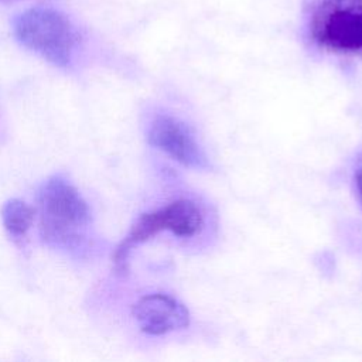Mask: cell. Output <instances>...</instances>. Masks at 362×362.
<instances>
[{"mask_svg": "<svg viewBox=\"0 0 362 362\" xmlns=\"http://www.w3.org/2000/svg\"><path fill=\"white\" fill-rule=\"evenodd\" d=\"M40 230L54 246L79 245L89 226L90 212L78 189L61 177L49 178L40 191Z\"/></svg>", "mask_w": 362, "mask_h": 362, "instance_id": "1", "label": "cell"}, {"mask_svg": "<svg viewBox=\"0 0 362 362\" xmlns=\"http://www.w3.org/2000/svg\"><path fill=\"white\" fill-rule=\"evenodd\" d=\"M14 34L24 47L58 66L69 64L78 44L76 31L66 16L48 7H34L18 14Z\"/></svg>", "mask_w": 362, "mask_h": 362, "instance_id": "2", "label": "cell"}, {"mask_svg": "<svg viewBox=\"0 0 362 362\" xmlns=\"http://www.w3.org/2000/svg\"><path fill=\"white\" fill-rule=\"evenodd\" d=\"M308 31L321 49L362 55V0H320L311 10Z\"/></svg>", "mask_w": 362, "mask_h": 362, "instance_id": "3", "label": "cell"}, {"mask_svg": "<svg viewBox=\"0 0 362 362\" xmlns=\"http://www.w3.org/2000/svg\"><path fill=\"white\" fill-rule=\"evenodd\" d=\"M202 223L204 221L199 208L189 199H177L160 209L140 215L127 236L116 249V267L123 269L132 247L153 238L154 235L168 230L182 238L194 236L201 230Z\"/></svg>", "mask_w": 362, "mask_h": 362, "instance_id": "4", "label": "cell"}, {"mask_svg": "<svg viewBox=\"0 0 362 362\" xmlns=\"http://www.w3.org/2000/svg\"><path fill=\"white\" fill-rule=\"evenodd\" d=\"M151 146L191 168H208V160L191 129L170 115L156 116L147 132Z\"/></svg>", "mask_w": 362, "mask_h": 362, "instance_id": "5", "label": "cell"}, {"mask_svg": "<svg viewBox=\"0 0 362 362\" xmlns=\"http://www.w3.org/2000/svg\"><path fill=\"white\" fill-rule=\"evenodd\" d=\"M133 315L140 329L151 335L182 329L189 324V313L185 305L161 293L141 297L133 307Z\"/></svg>", "mask_w": 362, "mask_h": 362, "instance_id": "6", "label": "cell"}, {"mask_svg": "<svg viewBox=\"0 0 362 362\" xmlns=\"http://www.w3.org/2000/svg\"><path fill=\"white\" fill-rule=\"evenodd\" d=\"M4 228L14 236L24 235L33 223L34 211L21 199H8L1 208Z\"/></svg>", "mask_w": 362, "mask_h": 362, "instance_id": "7", "label": "cell"}, {"mask_svg": "<svg viewBox=\"0 0 362 362\" xmlns=\"http://www.w3.org/2000/svg\"><path fill=\"white\" fill-rule=\"evenodd\" d=\"M354 180H355V185H356L359 199L362 202V154L358 157V161H356V165H355V173H354Z\"/></svg>", "mask_w": 362, "mask_h": 362, "instance_id": "8", "label": "cell"}]
</instances>
